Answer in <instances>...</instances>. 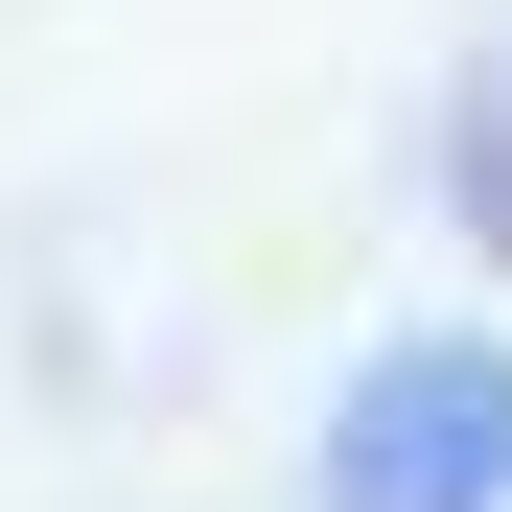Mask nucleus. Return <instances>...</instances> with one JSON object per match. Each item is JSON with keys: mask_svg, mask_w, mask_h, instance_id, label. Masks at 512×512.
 Wrapping results in <instances>:
<instances>
[{"mask_svg": "<svg viewBox=\"0 0 512 512\" xmlns=\"http://www.w3.org/2000/svg\"><path fill=\"white\" fill-rule=\"evenodd\" d=\"M326 512H512V350H466V326L373 350L326 419Z\"/></svg>", "mask_w": 512, "mask_h": 512, "instance_id": "obj_1", "label": "nucleus"}, {"mask_svg": "<svg viewBox=\"0 0 512 512\" xmlns=\"http://www.w3.org/2000/svg\"><path fill=\"white\" fill-rule=\"evenodd\" d=\"M489 210H512V163H489Z\"/></svg>", "mask_w": 512, "mask_h": 512, "instance_id": "obj_2", "label": "nucleus"}]
</instances>
